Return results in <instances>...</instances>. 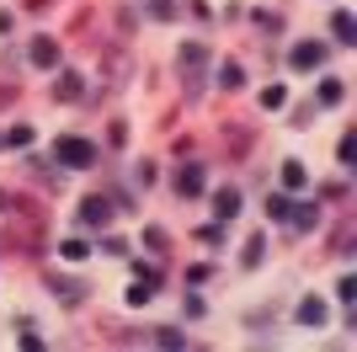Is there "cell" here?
I'll list each match as a JSON object with an SVG mask.
<instances>
[{
    "label": "cell",
    "instance_id": "6da1fadb",
    "mask_svg": "<svg viewBox=\"0 0 357 352\" xmlns=\"http://www.w3.org/2000/svg\"><path fill=\"white\" fill-rule=\"evenodd\" d=\"M54 161H64V166L85 171L91 161H96V145H91V139H59V145H54Z\"/></svg>",
    "mask_w": 357,
    "mask_h": 352
},
{
    "label": "cell",
    "instance_id": "7a4b0ae2",
    "mask_svg": "<svg viewBox=\"0 0 357 352\" xmlns=\"http://www.w3.org/2000/svg\"><path fill=\"white\" fill-rule=\"evenodd\" d=\"M203 64H208V48H203V43H187V48H181V70H187L181 81H187V91L203 85Z\"/></svg>",
    "mask_w": 357,
    "mask_h": 352
},
{
    "label": "cell",
    "instance_id": "3957f363",
    "mask_svg": "<svg viewBox=\"0 0 357 352\" xmlns=\"http://www.w3.org/2000/svg\"><path fill=\"white\" fill-rule=\"evenodd\" d=\"M112 198H85V208H80V219H85V225H112Z\"/></svg>",
    "mask_w": 357,
    "mask_h": 352
},
{
    "label": "cell",
    "instance_id": "277c9868",
    "mask_svg": "<svg viewBox=\"0 0 357 352\" xmlns=\"http://www.w3.org/2000/svg\"><path fill=\"white\" fill-rule=\"evenodd\" d=\"M176 192H181V198H198V192H203V166H181L176 171Z\"/></svg>",
    "mask_w": 357,
    "mask_h": 352
},
{
    "label": "cell",
    "instance_id": "5b68a950",
    "mask_svg": "<svg viewBox=\"0 0 357 352\" xmlns=\"http://www.w3.org/2000/svg\"><path fill=\"white\" fill-rule=\"evenodd\" d=\"M32 64H38V70H54V64H59V43L38 38V43H32Z\"/></svg>",
    "mask_w": 357,
    "mask_h": 352
},
{
    "label": "cell",
    "instance_id": "8992f818",
    "mask_svg": "<svg viewBox=\"0 0 357 352\" xmlns=\"http://www.w3.org/2000/svg\"><path fill=\"white\" fill-rule=\"evenodd\" d=\"M315 64H325V48H320V43H298L294 48V70H315Z\"/></svg>",
    "mask_w": 357,
    "mask_h": 352
},
{
    "label": "cell",
    "instance_id": "52a82bcc",
    "mask_svg": "<svg viewBox=\"0 0 357 352\" xmlns=\"http://www.w3.org/2000/svg\"><path fill=\"white\" fill-rule=\"evenodd\" d=\"M288 225H294V229H315V225H320V208H315V203L288 208Z\"/></svg>",
    "mask_w": 357,
    "mask_h": 352
},
{
    "label": "cell",
    "instance_id": "ba28073f",
    "mask_svg": "<svg viewBox=\"0 0 357 352\" xmlns=\"http://www.w3.org/2000/svg\"><path fill=\"white\" fill-rule=\"evenodd\" d=\"M331 32H336V43H357V17H352V11H336Z\"/></svg>",
    "mask_w": 357,
    "mask_h": 352
},
{
    "label": "cell",
    "instance_id": "9c48e42d",
    "mask_svg": "<svg viewBox=\"0 0 357 352\" xmlns=\"http://www.w3.org/2000/svg\"><path fill=\"white\" fill-rule=\"evenodd\" d=\"M325 304H320V299H304V304H298V326H325Z\"/></svg>",
    "mask_w": 357,
    "mask_h": 352
},
{
    "label": "cell",
    "instance_id": "30bf717a",
    "mask_svg": "<svg viewBox=\"0 0 357 352\" xmlns=\"http://www.w3.org/2000/svg\"><path fill=\"white\" fill-rule=\"evenodd\" d=\"M214 214H218V219H235V214H240V192H235V187H224V192L214 198Z\"/></svg>",
    "mask_w": 357,
    "mask_h": 352
},
{
    "label": "cell",
    "instance_id": "8fae6325",
    "mask_svg": "<svg viewBox=\"0 0 357 352\" xmlns=\"http://www.w3.org/2000/svg\"><path fill=\"white\" fill-rule=\"evenodd\" d=\"M218 85H224V91H240V85H245L240 64H218Z\"/></svg>",
    "mask_w": 357,
    "mask_h": 352
},
{
    "label": "cell",
    "instance_id": "7c38bea8",
    "mask_svg": "<svg viewBox=\"0 0 357 352\" xmlns=\"http://www.w3.org/2000/svg\"><path fill=\"white\" fill-rule=\"evenodd\" d=\"M288 208H294V198H267V219H288Z\"/></svg>",
    "mask_w": 357,
    "mask_h": 352
},
{
    "label": "cell",
    "instance_id": "4fadbf2b",
    "mask_svg": "<svg viewBox=\"0 0 357 352\" xmlns=\"http://www.w3.org/2000/svg\"><path fill=\"white\" fill-rule=\"evenodd\" d=\"M283 182H288V187H304V182H309V171L298 166V161H288V166H283Z\"/></svg>",
    "mask_w": 357,
    "mask_h": 352
},
{
    "label": "cell",
    "instance_id": "5bb4252c",
    "mask_svg": "<svg viewBox=\"0 0 357 352\" xmlns=\"http://www.w3.org/2000/svg\"><path fill=\"white\" fill-rule=\"evenodd\" d=\"M288 102V91H283V85H267V91H261V107H283Z\"/></svg>",
    "mask_w": 357,
    "mask_h": 352
},
{
    "label": "cell",
    "instance_id": "9a60e30c",
    "mask_svg": "<svg viewBox=\"0 0 357 352\" xmlns=\"http://www.w3.org/2000/svg\"><path fill=\"white\" fill-rule=\"evenodd\" d=\"M320 102L336 107V102H341V85H336V81H325V85H320Z\"/></svg>",
    "mask_w": 357,
    "mask_h": 352
},
{
    "label": "cell",
    "instance_id": "2e32d148",
    "mask_svg": "<svg viewBox=\"0 0 357 352\" xmlns=\"http://www.w3.org/2000/svg\"><path fill=\"white\" fill-rule=\"evenodd\" d=\"M341 166H357V139H352V134L341 139Z\"/></svg>",
    "mask_w": 357,
    "mask_h": 352
},
{
    "label": "cell",
    "instance_id": "e0dca14e",
    "mask_svg": "<svg viewBox=\"0 0 357 352\" xmlns=\"http://www.w3.org/2000/svg\"><path fill=\"white\" fill-rule=\"evenodd\" d=\"M59 96H64V102H75V96H80V81H75V75H64V81H59Z\"/></svg>",
    "mask_w": 357,
    "mask_h": 352
},
{
    "label": "cell",
    "instance_id": "ac0fdd59",
    "mask_svg": "<svg viewBox=\"0 0 357 352\" xmlns=\"http://www.w3.org/2000/svg\"><path fill=\"white\" fill-rule=\"evenodd\" d=\"M336 293H341V304H352V299H357V278H341Z\"/></svg>",
    "mask_w": 357,
    "mask_h": 352
},
{
    "label": "cell",
    "instance_id": "d6986e66",
    "mask_svg": "<svg viewBox=\"0 0 357 352\" xmlns=\"http://www.w3.org/2000/svg\"><path fill=\"white\" fill-rule=\"evenodd\" d=\"M59 251H64V256H70V262H80V256H85V251H91V246H85V240H64Z\"/></svg>",
    "mask_w": 357,
    "mask_h": 352
},
{
    "label": "cell",
    "instance_id": "ffe728a7",
    "mask_svg": "<svg viewBox=\"0 0 357 352\" xmlns=\"http://www.w3.org/2000/svg\"><path fill=\"white\" fill-rule=\"evenodd\" d=\"M101 251H107V256H123V251H128V240H118V235H107V240H101Z\"/></svg>",
    "mask_w": 357,
    "mask_h": 352
},
{
    "label": "cell",
    "instance_id": "44dd1931",
    "mask_svg": "<svg viewBox=\"0 0 357 352\" xmlns=\"http://www.w3.org/2000/svg\"><path fill=\"white\" fill-rule=\"evenodd\" d=\"M155 342H160V347H187V336H181V331H160Z\"/></svg>",
    "mask_w": 357,
    "mask_h": 352
},
{
    "label": "cell",
    "instance_id": "7402d4cb",
    "mask_svg": "<svg viewBox=\"0 0 357 352\" xmlns=\"http://www.w3.org/2000/svg\"><path fill=\"white\" fill-rule=\"evenodd\" d=\"M176 11V0H150V17H171Z\"/></svg>",
    "mask_w": 357,
    "mask_h": 352
},
{
    "label": "cell",
    "instance_id": "603a6c76",
    "mask_svg": "<svg viewBox=\"0 0 357 352\" xmlns=\"http://www.w3.org/2000/svg\"><path fill=\"white\" fill-rule=\"evenodd\" d=\"M0 32H11V11H0Z\"/></svg>",
    "mask_w": 357,
    "mask_h": 352
},
{
    "label": "cell",
    "instance_id": "cb8c5ba5",
    "mask_svg": "<svg viewBox=\"0 0 357 352\" xmlns=\"http://www.w3.org/2000/svg\"><path fill=\"white\" fill-rule=\"evenodd\" d=\"M0 145H6V134H0Z\"/></svg>",
    "mask_w": 357,
    "mask_h": 352
}]
</instances>
